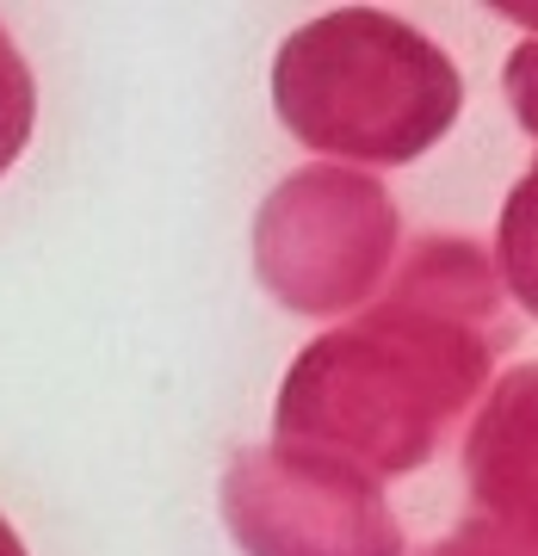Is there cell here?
<instances>
[{"label":"cell","instance_id":"6","mask_svg":"<svg viewBox=\"0 0 538 556\" xmlns=\"http://www.w3.org/2000/svg\"><path fill=\"white\" fill-rule=\"evenodd\" d=\"M508 75H520V80H514L520 118H526V130H538V50H520V56H514V68H508Z\"/></svg>","mask_w":538,"mask_h":556},{"label":"cell","instance_id":"1","mask_svg":"<svg viewBox=\"0 0 538 556\" xmlns=\"http://www.w3.org/2000/svg\"><path fill=\"white\" fill-rule=\"evenodd\" d=\"M477 273L483 254L471 241H434L378 316L298 358L279 402V433L340 445L384 477L427 464L489 365V340H471L459 316H446L459 309V285Z\"/></svg>","mask_w":538,"mask_h":556},{"label":"cell","instance_id":"5","mask_svg":"<svg viewBox=\"0 0 538 556\" xmlns=\"http://www.w3.org/2000/svg\"><path fill=\"white\" fill-rule=\"evenodd\" d=\"M501 266L514 278V291L538 309V174L526 179L501 217Z\"/></svg>","mask_w":538,"mask_h":556},{"label":"cell","instance_id":"3","mask_svg":"<svg viewBox=\"0 0 538 556\" xmlns=\"http://www.w3.org/2000/svg\"><path fill=\"white\" fill-rule=\"evenodd\" d=\"M223 514L254 556H397L378 489L328 452H248L223 482Z\"/></svg>","mask_w":538,"mask_h":556},{"label":"cell","instance_id":"2","mask_svg":"<svg viewBox=\"0 0 538 556\" xmlns=\"http://www.w3.org/2000/svg\"><path fill=\"white\" fill-rule=\"evenodd\" d=\"M273 100L298 142L335 161H415L459 118L464 87L434 43L384 13H328L279 50Z\"/></svg>","mask_w":538,"mask_h":556},{"label":"cell","instance_id":"4","mask_svg":"<svg viewBox=\"0 0 538 556\" xmlns=\"http://www.w3.org/2000/svg\"><path fill=\"white\" fill-rule=\"evenodd\" d=\"M471 489L514 532L538 538V365L514 371L489 402L471 439Z\"/></svg>","mask_w":538,"mask_h":556}]
</instances>
